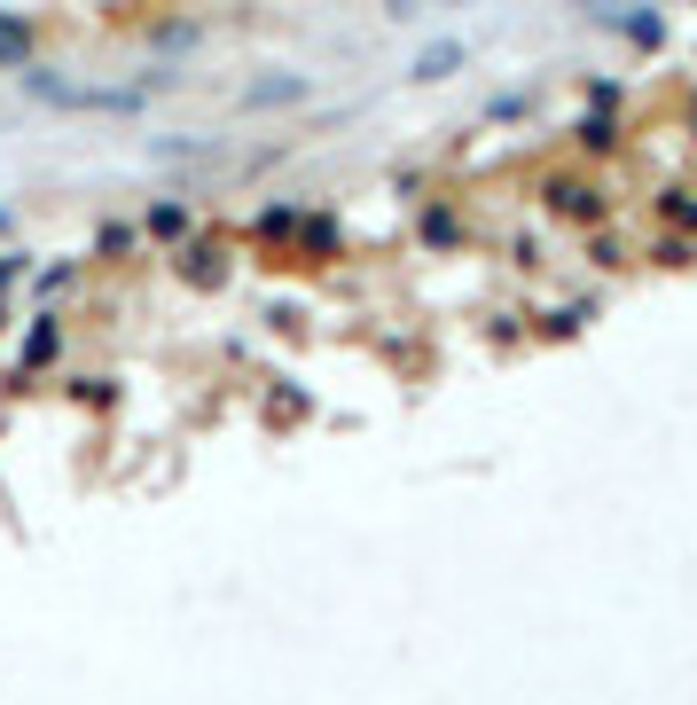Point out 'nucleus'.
<instances>
[{
  "mask_svg": "<svg viewBox=\"0 0 697 705\" xmlns=\"http://www.w3.org/2000/svg\"><path fill=\"white\" fill-rule=\"evenodd\" d=\"M24 63H32V24L0 17V71H24Z\"/></svg>",
  "mask_w": 697,
  "mask_h": 705,
  "instance_id": "f03ea898",
  "label": "nucleus"
},
{
  "mask_svg": "<svg viewBox=\"0 0 697 705\" xmlns=\"http://www.w3.org/2000/svg\"><path fill=\"white\" fill-rule=\"evenodd\" d=\"M17 86L32 103H47V111H78V118H134L141 103H149V86H95V78H55V71H40V63H24L17 71Z\"/></svg>",
  "mask_w": 697,
  "mask_h": 705,
  "instance_id": "f257e3e1",
  "label": "nucleus"
},
{
  "mask_svg": "<svg viewBox=\"0 0 697 705\" xmlns=\"http://www.w3.org/2000/svg\"><path fill=\"white\" fill-rule=\"evenodd\" d=\"M298 95V78H258V86H243V103L258 111V103H291Z\"/></svg>",
  "mask_w": 697,
  "mask_h": 705,
  "instance_id": "7ed1b4c3",
  "label": "nucleus"
}]
</instances>
